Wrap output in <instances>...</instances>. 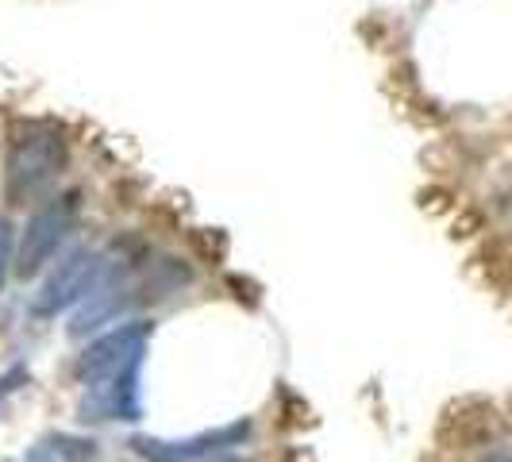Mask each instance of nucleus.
I'll return each mask as SVG.
<instances>
[{"label": "nucleus", "instance_id": "1", "mask_svg": "<svg viewBox=\"0 0 512 462\" xmlns=\"http://www.w3.org/2000/svg\"><path fill=\"white\" fill-rule=\"evenodd\" d=\"M66 166V151L54 135H31L20 139L12 154H8V174H4V189L12 205H24L27 197L43 193Z\"/></svg>", "mask_w": 512, "mask_h": 462}, {"label": "nucleus", "instance_id": "2", "mask_svg": "<svg viewBox=\"0 0 512 462\" xmlns=\"http://www.w3.org/2000/svg\"><path fill=\"white\" fill-rule=\"evenodd\" d=\"M143 343H147V324H124L116 332L101 335L97 343H89L77 359L74 374L81 385H97L104 378H120L124 370L139 366L143 355Z\"/></svg>", "mask_w": 512, "mask_h": 462}, {"label": "nucleus", "instance_id": "3", "mask_svg": "<svg viewBox=\"0 0 512 462\" xmlns=\"http://www.w3.org/2000/svg\"><path fill=\"white\" fill-rule=\"evenodd\" d=\"M74 216H77V197H62L54 205L39 208L24 228V239H20V258H16V274L20 278H31L39 274L51 255L58 251V243L70 235L74 228Z\"/></svg>", "mask_w": 512, "mask_h": 462}, {"label": "nucleus", "instance_id": "4", "mask_svg": "<svg viewBox=\"0 0 512 462\" xmlns=\"http://www.w3.org/2000/svg\"><path fill=\"white\" fill-rule=\"evenodd\" d=\"M101 274H104V258L97 251H74L66 262H58V270L47 278V285L35 293L31 312L35 316H54V312L70 308L74 301L89 297L97 289Z\"/></svg>", "mask_w": 512, "mask_h": 462}, {"label": "nucleus", "instance_id": "5", "mask_svg": "<svg viewBox=\"0 0 512 462\" xmlns=\"http://www.w3.org/2000/svg\"><path fill=\"white\" fill-rule=\"evenodd\" d=\"M497 432V412L486 401H459L455 409H447L439 424V439L447 447H478Z\"/></svg>", "mask_w": 512, "mask_h": 462}, {"label": "nucleus", "instance_id": "6", "mask_svg": "<svg viewBox=\"0 0 512 462\" xmlns=\"http://www.w3.org/2000/svg\"><path fill=\"white\" fill-rule=\"evenodd\" d=\"M247 436V424H235V428H224L216 436H197L189 443H151V439H139V451L154 455L158 462H181V459H197V455H208L216 451V443H235V439Z\"/></svg>", "mask_w": 512, "mask_h": 462}, {"label": "nucleus", "instance_id": "7", "mask_svg": "<svg viewBox=\"0 0 512 462\" xmlns=\"http://www.w3.org/2000/svg\"><path fill=\"white\" fill-rule=\"evenodd\" d=\"M8 262H12V228L8 220H0V285L8 278Z\"/></svg>", "mask_w": 512, "mask_h": 462}, {"label": "nucleus", "instance_id": "8", "mask_svg": "<svg viewBox=\"0 0 512 462\" xmlns=\"http://www.w3.org/2000/svg\"><path fill=\"white\" fill-rule=\"evenodd\" d=\"M489 462H512V459H509V455H493Z\"/></svg>", "mask_w": 512, "mask_h": 462}]
</instances>
